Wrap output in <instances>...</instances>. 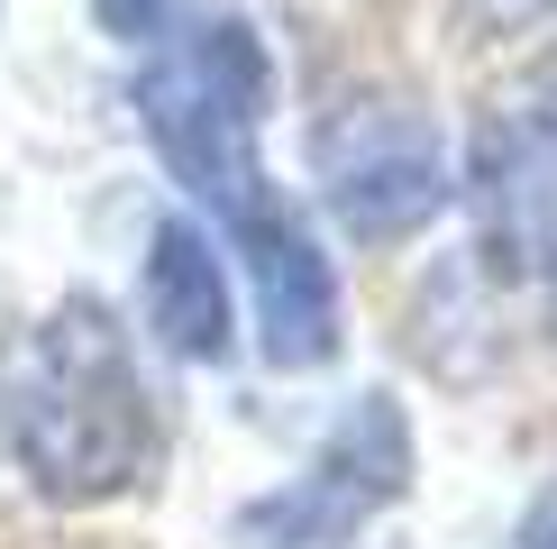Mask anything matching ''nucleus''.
I'll use <instances>...</instances> for the list:
<instances>
[{
  "label": "nucleus",
  "mask_w": 557,
  "mask_h": 549,
  "mask_svg": "<svg viewBox=\"0 0 557 549\" xmlns=\"http://www.w3.org/2000/svg\"><path fill=\"white\" fill-rule=\"evenodd\" d=\"M10 449L46 503H101L147 476L156 403L128 357V330L101 303H64L37 330L18 403H10Z\"/></svg>",
  "instance_id": "obj_1"
},
{
  "label": "nucleus",
  "mask_w": 557,
  "mask_h": 549,
  "mask_svg": "<svg viewBox=\"0 0 557 549\" xmlns=\"http://www.w3.org/2000/svg\"><path fill=\"white\" fill-rule=\"evenodd\" d=\"M265 101H274V64L265 37L228 10H201L165 28L147 46V74H137V120H147L165 174L193 202H211L220 220H247L257 202H274L265 183Z\"/></svg>",
  "instance_id": "obj_2"
},
{
  "label": "nucleus",
  "mask_w": 557,
  "mask_h": 549,
  "mask_svg": "<svg viewBox=\"0 0 557 549\" xmlns=\"http://www.w3.org/2000/svg\"><path fill=\"white\" fill-rule=\"evenodd\" d=\"M311 166H320V193L347 239L366 247H393L411 229H430L448 211V147H438L430 110H411L403 91H357L338 101L311 137Z\"/></svg>",
  "instance_id": "obj_3"
},
{
  "label": "nucleus",
  "mask_w": 557,
  "mask_h": 549,
  "mask_svg": "<svg viewBox=\"0 0 557 549\" xmlns=\"http://www.w3.org/2000/svg\"><path fill=\"white\" fill-rule=\"evenodd\" d=\"M403 486H411V422H403V403L393 394H357L347 422L311 449V467L238 513V540L247 549H347Z\"/></svg>",
  "instance_id": "obj_4"
},
{
  "label": "nucleus",
  "mask_w": 557,
  "mask_h": 549,
  "mask_svg": "<svg viewBox=\"0 0 557 549\" xmlns=\"http://www.w3.org/2000/svg\"><path fill=\"white\" fill-rule=\"evenodd\" d=\"M467 202L494 274L557 284V110H484L467 147Z\"/></svg>",
  "instance_id": "obj_5"
},
{
  "label": "nucleus",
  "mask_w": 557,
  "mask_h": 549,
  "mask_svg": "<svg viewBox=\"0 0 557 549\" xmlns=\"http://www.w3.org/2000/svg\"><path fill=\"white\" fill-rule=\"evenodd\" d=\"M228 239H238L247 284H257L265 357L274 366H330L338 357V274L311 247V229H301L284 202H257L247 220H228Z\"/></svg>",
  "instance_id": "obj_6"
},
{
  "label": "nucleus",
  "mask_w": 557,
  "mask_h": 549,
  "mask_svg": "<svg viewBox=\"0 0 557 549\" xmlns=\"http://www.w3.org/2000/svg\"><path fill=\"white\" fill-rule=\"evenodd\" d=\"M147 320L174 357H201V366L228 357V339H238L228 330V274L193 220H156L147 239Z\"/></svg>",
  "instance_id": "obj_7"
},
{
  "label": "nucleus",
  "mask_w": 557,
  "mask_h": 549,
  "mask_svg": "<svg viewBox=\"0 0 557 549\" xmlns=\"http://www.w3.org/2000/svg\"><path fill=\"white\" fill-rule=\"evenodd\" d=\"M91 10H101V28H110V37L156 46V37H165V19H174V0H91Z\"/></svg>",
  "instance_id": "obj_8"
},
{
  "label": "nucleus",
  "mask_w": 557,
  "mask_h": 549,
  "mask_svg": "<svg viewBox=\"0 0 557 549\" xmlns=\"http://www.w3.org/2000/svg\"><path fill=\"white\" fill-rule=\"evenodd\" d=\"M521 549H557V486L530 503V522H521Z\"/></svg>",
  "instance_id": "obj_9"
},
{
  "label": "nucleus",
  "mask_w": 557,
  "mask_h": 549,
  "mask_svg": "<svg viewBox=\"0 0 557 549\" xmlns=\"http://www.w3.org/2000/svg\"><path fill=\"white\" fill-rule=\"evenodd\" d=\"M503 10H540V0H503Z\"/></svg>",
  "instance_id": "obj_10"
}]
</instances>
